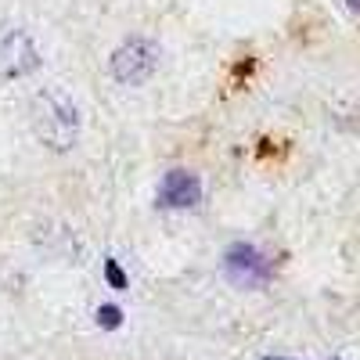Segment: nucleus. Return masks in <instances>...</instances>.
I'll return each instance as SVG.
<instances>
[{"mask_svg":"<svg viewBox=\"0 0 360 360\" xmlns=\"http://www.w3.org/2000/svg\"><path fill=\"white\" fill-rule=\"evenodd\" d=\"M220 270H224V278H227L234 288H249V292H252V288H263V285L270 281V259H266L256 245H249V242L227 245Z\"/></svg>","mask_w":360,"mask_h":360,"instance_id":"4","label":"nucleus"},{"mask_svg":"<svg viewBox=\"0 0 360 360\" xmlns=\"http://www.w3.org/2000/svg\"><path fill=\"white\" fill-rule=\"evenodd\" d=\"M346 8H349V11H353V15L360 18V0H346Z\"/></svg>","mask_w":360,"mask_h":360,"instance_id":"8","label":"nucleus"},{"mask_svg":"<svg viewBox=\"0 0 360 360\" xmlns=\"http://www.w3.org/2000/svg\"><path fill=\"white\" fill-rule=\"evenodd\" d=\"M40 69V47L37 40L18 25L0 29V79H22Z\"/></svg>","mask_w":360,"mask_h":360,"instance_id":"3","label":"nucleus"},{"mask_svg":"<svg viewBox=\"0 0 360 360\" xmlns=\"http://www.w3.org/2000/svg\"><path fill=\"white\" fill-rule=\"evenodd\" d=\"M266 360H281V356H266Z\"/></svg>","mask_w":360,"mask_h":360,"instance_id":"9","label":"nucleus"},{"mask_svg":"<svg viewBox=\"0 0 360 360\" xmlns=\"http://www.w3.org/2000/svg\"><path fill=\"white\" fill-rule=\"evenodd\" d=\"M105 278H108V285L119 288V292L127 288V274H123V266H119L115 259H105Z\"/></svg>","mask_w":360,"mask_h":360,"instance_id":"7","label":"nucleus"},{"mask_svg":"<svg viewBox=\"0 0 360 360\" xmlns=\"http://www.w3.org/2000/svg\"><path fill=\"white\" fill-rule=\"evenodd\" d=\"M155 69H159V44L148 37H130L127 44H119L108 62L112 79H119L123 86H141Z\"/></svg>","mask_w":360,"mask_h":360,"instance_id":"2","label":"nucleus"},{"mask_svg":"<svg viewBox=\"0 0 360 360\" xmlns=\"http://www.w3.org/2000/svg\"><path fill=\"white\" fill-rule=\"evenodd\" d=\"M33 130L51 152H72L79 141V108L69 90L44 86L33 98Z\"/></svg>","mask_w":360,"mask_h":360,"instance_id":"1","label":"nucleus"},{"mask_svg":"<svg viewBox=\"0 0 360 360\" xmlns=\"http://www.w3.org/2000/svg\"><path fill=\"white\" fill-rule=\"evenodd\" d=\"M98 324L105 328V332H112V328H119V324H123V314H119V307H101L98 310Z\"/></svg>","mask_w":360,"mask_h":360,"instance_id":"6","label":"nucleus"},{"mask_svg":"<svg viewBox=\"0 0 360 360\" xmlns=\"http://www.w3.org/2000/svg\"><path fill=\"white\" fill-rule=\"evenodd\" d=\"M202 202V180L188 169H169L159 184V205L162 209H195Z\"/></svg>","mask_w":360,"mask_h":360,"instance_id":"5","label":"nucleus"}]
</instances>
